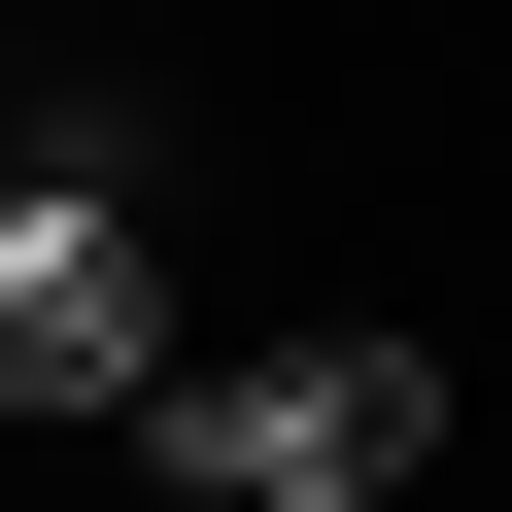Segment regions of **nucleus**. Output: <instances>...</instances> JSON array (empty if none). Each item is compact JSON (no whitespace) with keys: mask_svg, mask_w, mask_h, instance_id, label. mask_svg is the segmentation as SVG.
Returning a JSON list of instances; mask_svg holds the SVG:
<instances>
[{"mask_svg":"<svg viewBox=\"0 0 512 512\" xmlns=\"http://www.w3.org/2000/svg\"><path fill=\"white\" fill-rule=\"evenodd\" d=\"M137 376H171V239L0 171V410H137Z\"/></svg>","mask_w":512,"mask_h":512,"instance_id":"2","label":"nucleus"},{"mask_svg":"<svg viewBox=\"0 0 512 512\" xmlns=\"http://www.w3.org/2000/svg\"><path fill=\"white\" fill-rule=\"evenodd\" d=\"M444 444H478V376L410 308H274V342H171L137 376V478L171 512H410Z\"/></svg>","mask_w":512,"mask_h":512,"instance_id":"1","label":"nucleus"}]
</instances>
